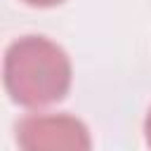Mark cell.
<instances>
[{"label": "cell", "mask_w": 151, "mask_h": 151, "mask_svg": "<svg viewBox=\"0 0 151 151\" xmlns=\"http://www.w3.org/2000/svg\"><path fill=\"white\" fill-rule=\"evenodd\" d=\"M5 87L21 106L54 104L71 87V61L57 42L42 35L19 38L5 54Z\"/></svg>", "instance_id": "cell-1"}, {"label": "cell", "mask_w": 151, "mask_h": 151, "mask_svg": "<svg viewBox=\"0 0 151 151\" xmlns=\"http://www.w3.org/2000/svg\"><path fill=\"white\" fill-rule=\"evenodd\" d=\"M21 149H90L87 127L73 116H28L17 125Z\"/></svg>", "instance_id": "cell-2"}, {"label": "cell", "mask_w": 151, "mask_h": 151, "mask_svg": "<svg viewBox=\"0 0 151 151\" xmlns=\"http://www.w3.org/2000/svg\"><path fill=\"white\" fill-rule=\"evenodd\" d=\"M24 2L31 5V7H52V5H59L64 0H24Z\"/></svg>", "instance_id": "cell-3"}, {"label": "cell", "mask_w": 151, "mask_h": 151, "mask_svg": "<svg viewBox=\"0 0 151 151\" xmlns=\"http://www.w3.org/2000/svg\"><path fill=\"white\" fill-rule=\"evenodd\" d=\"M144 132H146V142L151 144V111H149V116H146V123H144Z\"/></svg>", "instance_id": "cell-4"}]
</instances>
